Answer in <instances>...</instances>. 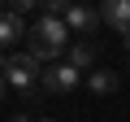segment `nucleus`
Returning <instances> with one entry per match:
<instances>
[{
  "mask_svg": "<svg viewBox=\"0 0 130 122\" xmlns=\"http://www.w3.org/2000/svg\"><path fill=\"white\" fill-rule=\"evenodd\" d=\"M26 48L30 57L39 61H61V52L70 48V26H65V18H39L30 31H26Z\"/></svg>",
  "mask_w": 130,
  "mask_h": 122,
  "instance_id": "f257e3e1",
  "label": "nucleus"
},
{
  "mask_svg": "<svg viewBox=\"0 0 130 122\" xmlns=\"http://www.w3.org/2000/svg\"><path fill=\"white\" fill-rule=\"evenodd\" d=\"M39 61L30 57V52H9L5 57V83L22 96V100H35L39 96Z\"/></svg>",
  "mask_w": 130,
  "mask_h": 122,
  "instance_id": "f03ea898",
  "label": "nucleus"
},
{
  "mask_svg": "<svg viewBox=\"0 0 130 122\" xmlns=\"http://www.w3.org/2000/svg\"><path fill=\"white\" fill-rule=\"evenodd\" d=\"M39 83H43L48 92H74V87H78V70L70 66V61H52Z\"/></svg>",
  "mask_w": 130,
  "mask_h": 122,
  "instance_id": "7ed1b4c3",
  "label": "nucleus"
},
{
  "mask_svg": "<svg viewBox=\"0 0 130 122\" xmlns=\"http://www.w3.org/2000/svg\"><path fill=\"white\" fill-rule=\"evenodd\" d=\"M26 39V22H22V13H13V9H0V48H18Z\"/></svg>",
  "mask_w": 130,
  "mask_h": 122,
  "instance_id": "20e7f679",
  "label": "nucleus"
},
{
  "mask_svg": "<svg viewBox=\"0 0 130 122\" xmlns=\"http://www.w3.org/2000/svg\"><path fill=\"white\" fill-rule=\"evenodd\" d=\"M100 22H108L117 35L130 31V0H104L100 5Z\"/></svg>",
  "mask_w": 130,
  "mask_h": 122,
  "instance_id": "39448f33",
  "label": "nucleus"
},
{
  "mask_svg": "<svg viewBox=\"0 0 130 122\" xmlns=\"http://www.w3.org/2000/svg\"><path fill=\"white\" fill-rule=\"evenodd\" d=\"M65 26H70V31H78V35H91V31L100 26V13H95L91 5H70V13H65Z\"/></svg>",
  "mask_w": 130,
  "mask_h": 122,
  "instance_id": "423d86ee",
  "label": "nucleus"
},
{
  "mask_svg": "<svg viewBox=\"0 0 130 122\" xmlns=\"http://www.w3.org/2000/svg\"><path fill=\"white\" fill-rule=\"evenodd\" d=\"M95 52H100V48H95L91 39H78V44L65 48V61H70V66L83 74V70H91V66H95Z\"/></svg>",
  "mask_w": 130,
  "mask_h": 122,
  "instance_id": "0eeeda50",
  "label": "nucleus"
},
{
  "mask_svg": "<svg viewBox=\"0 0 130 122\" xmlns=\"http://www.w3.org/2000/svg\"><path fill=\"white\" fill-rule=\"evenodd\" d=\"M87 87H91L95 96H113V92H117V74H113V70H91Z\"/></svg>",
  "mask_w": 130,
  "mask_h": 122,
  "instance_id": "6e6552de",
  "label": "nucleus"
},
{
  "mask_svg": "<svg viewBox=\"0 0 130 122\" xmlns=\"http://www.w3.org/2000/svg\"><path fill=\"white\" fill-rule=\"evenodd\" d=\"M39 9L43 18H61V13H70V0H39Z\"/></svg>",
  "mask_w": 130,
  "mask_h": 122,
  "instance_id": "1a4fd4ad",
  "label": "nucleus"
},
{
  "mask_svg": "<svg viewBox=\"0 0 130 122\" xmlns=\"http://www.w3.org/2000/svg\"><path fill=\"white\" fill-rule=\"evenodd\" d=\"M9 5H13V13H30V9L39 5V0H9Z\"/></svg>",
  "mask_w": 130,
  "mask_h": 122,
  "instance_id": "9d476101",
  "label": "nucleus"
},
{
  "mask_svg": "<svg viewBox=\"0 0 130 122\" xmlns=\"http://www.w3.org/2000/svg\"><path fill=\"white\" fill-rule=\"evenodd\" d=\"M5 87H9V83H5V74H0V100H5Z\"/></svg>",
  "mask_w": 130,
  "mask_h": 122,
  "instance_id": "9b49d317",
  "label": "nucleus"
},
{
  "mask_svg": "<svg viewBox=\"0 0 130 122\" xmlns=\"http://www.w3.org/2000/svg\"><path fill=\"white\" fill-rule=\"evenodd\" d=\"M9 122H30V118H26V113H18V118H9Z\"/></svg>",
  "mask_w": 130,
  "mask_h": 122,
  "instance_id": "f8f14e48",
  "label": "nucleus"
},
{
  "mask_svg": "<svg viewBox=\"0 0 130 122\" xmlns=\"http://www.w3.org/2000/svg\"><path fill=\"white\" fill-rule=\"evenodd\" d=\"M121 44H126V52H130V31H126V35H121Z\"/></svg>",
  "mask_w": 130,
  "mask_h": 122,
  "instance_id": "ddd939ff",
  "label": "nucleus"
},
{
  "mask_svg": "<svg viewBox=\"0 0 130 122\" xmlns=\"http://www.w3.org/2000/svg\"><path fill=\"white\" fill-rule=\"evenodd\" d=\"M5 57H9V52H5V48H0V70H5Z\"/></svg>",
  "mask_w": 130,
  "mask_h": 122,
  "instance_id": "4468645a",
  "label": "nucleus"
},
{
  "mask_svg": "<svg viewBox=\"0 0 130 122\" xmlns=\"http://www.w3.org/2000/svg\"><path fill=\"white\" fill-rule=\"evenodd\" d=\"M39 122H56V118H39Z\"/></svg>",
  "mask_w": 130,
  "mask_h": 122,
  "instance_id": "2eb2a0df",
  "label": "nucleus"
}]
</instances>
